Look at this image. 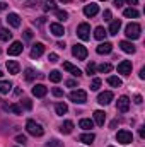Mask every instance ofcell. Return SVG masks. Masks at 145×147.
Listing matches in <instances>:
<instances>
[{"instance_id":"1","label":"cell","mask_w":145,"mask_h":147,"mask_svg":"<svg viewBox=\"0 0 145 147\" xmlns=\"http://www.w3.org/2000/svg\"><path fill=\"white\" fill-rule=\"evenodd\" d=\"M26 130H28V134H31L33 137H41L43 134H44V130H43V127L36 123L34 120H28V123H26Z\"/></svg>"},{"instance_id":"2","label":"cell","mask_w":145,"mask_h":147,"mask_svg":"<svg viewBox=\"0 0 145 147\" xmlns=\"http://www.w3.org/2000/svg\"><path fill=\"white\" fill-rule=\"evenodd\" d=\"M140 33H142V28H140V24H137V22L128 24L126 29H125V34H126V38H130V39H138V38H140Z\"/></svg>"},{"instance_id":"3","label":"cell","mask_w":145,"mask_h":147,"mask_svg":"<svg viewBox=\"0 0 145 147\" xmlns=\"http://www.w3.org/2000/svg\"><path fill=\"white\" fill-rule=\"evenodd\" d=\"M68 98H70V101H73L75 105H84L87 101V92L82 91V89H77V91H72L70 92Z\"/></svg>"},{"instance_id":"4","label":"cell","mask_w":145,"mask_h":147,"mask_svg":"<svg viewBox=\"0 0 145 147\" xmlns=\"http://www.w3.org/2000/svg\"><path fill=\"white\" fill-rule=\"evenodd\" d=\"M116 140H118L119 144L128 146L130 142H133V135H132V132H128V130H119V132L116 134Z\"/></svg>"},{"instance_id":"5","label":"cell","mask_w":145,"mask_h":147,"mask_svg":"<svg viewBox=\"0 0 145 147\" xmlns=\"http://www.w3.org/2000/svg\"><path fill=\"white\" fill-rule=\"evenodd\" d=\"M77 34H79V38H80V39L87 41V39L91 38V26H89L87 22L79 24V28H77Z\"/></svg>"},{"instance_id":"6","label":"cell","mask_w":145,"mask_h":147,"mask_svg":"<svg viewBox=\"0 0 145 147\" xmlns=\"http://www.w3.org/2000/svg\"><path fill=\"white\" fill-rule=\"evenodd\" d=\"M72 55L77 60H85L87 58V48L84 45H75L72 48Z\"/></svg>"},{"instance_id":"7","label":"cell","mask_w":145,"mask_h":147,"mask_svg":"<svg viewBox=\"0 0 145 147\" xmlns=\"http://www.w3.org/2000/svg\"><path fill=\"white\" fill-rule=\"evenodd\" d=\"M22 50H24L22 43H21V41H14V43H12V45L9 46L7 53H9L10 57H15V55H21V53H22Z\"/></svg>"},{"instance_id":"8","label":"cell","mask_w":145,"mask_h":147,"mask_svg":"<svg viewBox=\"0 0 145 147\" xmlns=\"http://www.w3.org/2000/svg\"><path fill=\"white\" fill-rule=\"evenodd\" d=\"M116 108H118V111H121V113H126V111L130 110V99H128L126 96L118 98V101H116Z\"/></svg>"},{"instance_id":"9","label":"cell","mask_w":145,"mask_h":147,"mask_svg":"<svg viewBox=\"0 0 145 147\" xmlns=\"http://www.w3.org/2000/svg\"><path fill=\"white\" fill-rule=\"evenodd\" d=\"M132 69H133V65H132L130 60H123V62L118 65V72L123 74V75H130V74H132Z\"/></svg>"},{"instance_id":"10","label":"cell","mask_w":145,"mask_h":147,"mask_svg":"<svg viewBox=\"0 0 145 147\" xmlns=\"http://www.w3.org/2000/svg\"><path fill=\"white\" fill-rule=\"evenodd\" d=\"M113 101V92L111 91H104V92H101L99 96H97V103L99 105H103V106H106Z\"/></svg>"},{"instance_id":"11","label":"cell","mask_w":145,"mask_h":147,"mask_svg":"<svg viewBox=\"0 0 145 147\" xmlns=\"http://www.w3.org/2000/svg\"><path fill=\"white\" fill-rule=\"evenodd\" d=\"M43 53H44V45L43 43L33 45V48H31V58H39Z\"/></svg>"},{"instance_id":"12","label":"cell","mask_w":145,"mask_h":147,"mask_svg":"<svg viewBox=\"0 0 145 147\" xmlns=\"http://www.w3.org/2000/svg\"><path fill=\"white\" fill-rule=\"evenodd\" d=\"M97 12H99V5H97V3H89V5L84 7V14H85L87 17H94Z\"/></svg>"},{"instance_id":"13","label":"cell","mask_w":145,"mask_h":147,"mask_svg":"<svg viewBox=\"0 0 145 147\" xmlns=\"http://www.w3.org/2000/svg\"><path fill=\"white\" fill-rule=\"evenodd\" d=\"M96 51L99 53V55H108L113 51V45L109 43V41H104V43H101L97 48H96Z\"/></svg>"},{"instance_id":"14","label":"cell","mask_w":145,"mask_h":147,"mask_svg":"<svg viewBox=\"0 0 145 147\" xmlns=\"http://www.w3.org/2000/svg\"><path fill=\"white\" fill-rule=\"evenodd\" d=\"M50 31L53 33V36L60 38L65 34V29H63V26L62 24H58V22H53V24H50Z\"/></svg>"},{"instance_id":"15","label":"cell","mask_w":145,"mask_h":147,"mask_svg":"<svg viewBox=\"0 0 145 147\" xmlns=\"http://www.w3.org/2000/svg\"><path fill=\"white\" fill-rule=\"evenodd\" d=\"M7 22H9L12 28H19V26H21V17H19L15 12H10V14L7 16Z\"/></svg>"},{"instance_id":"16","label":"cell","mask_w":145,"mask_h":147,"mask_svg":"<svg viewBox=\"0 0 145 147\" xmlns=\"http://www.w3.org/2000/svg\"><path fill=\"white\" fill-rule=\"evenodd\" d=\"M46 92H48V89H46L43 84H36V86L33 87V96H36V98H44Z\"/></svg>"},{"instance_id":"17","label":"cell","mask_w":145,"mask_h":147,"mask_svg":"<svg viewBox=\"0 0 145 147\" xmlns=\"http://www.w3.org/2000/svg\"><path fill=\"white\" fill-rule=\"evenodd\" d=\"M7 70H9V74H12V75H17L19 70H21V65L15 60H9L7 62Z\"/></svg>"},{"instance_id":"18","label":"cell","mask_w":145,"mask_h":147,"mask_svg":"<svg viewBox=\"0 0 145 147\" xmlns=\"http://www.w3.org/2000/svg\"><path fill=\"white\" fill-rule=\"evenodd\" d=\"M94 121H96L99 127H103V125H104V121H106V113H104V111H101V110L94 111Z\"/></svg>"},{"instance_id":"19","label":"cell","mask_w":145,"mask_h":147,"mask_svg":"<svg viewBox=\"0 0 145 147\" xmlns=\"http://www.w3.org/2000/svg\"><path fill=\"white\" fill-rule=\"evenodd\" d=\"M94 139H96V135H94L92 132H87V134H82V135L79 137V140H80L82 144H87V146H89V144H92V142H94Z\"/></svg>"},{"instance_id":"20","label":"cell","mask_w":145,"mask_h":147,"mask_svg":"<svg viewBox=\"0 0 145 147\" xmlns=\"http://www.w3.org/2000/svg\"><path fill=\"white\" fill-rule=\"evenodd\" d=\"M72 130H73V121H70V120L63 121V123H62V127H60V132H62V134H65V135L72 134Z\"/></svg>"},{"instance_id":"21","label":"cell","mask_w":145,"mask_h":147,"mask_svg":"<svg viewBox=\"0 0 145 147\" xmlns=\"http://www.w3.org/2000/svg\"><path fill=\"white\" fill-rule=\"evenodd\" d=\"M119 48H121L125 53H135V46H133V43H130V41H121V43H119Z\"/></svg>"},{"instance_id":"22","label":"cell","mask_w":145,"mask_h":147,"mask_svg":"<svg viewBox=\"0 0 145 147\" xmlns=\"http://www.w3.org/2000/svg\"><path fill=\"white\" fill-rule=\"evenodd\" d=\"M63 69H65L67 72H70L72 75H75V77H80V75H82V72H80L77 67H73L72 63H68V62H65V63H63Z\"/></svg>"},{"instance_id":"23","label":"cell","mask_w":145,"mask_h":147,"mask_svg":"<svg viewBox=\"0 0 145 147\" xmlns=\"http://www.w3.org/2000/svg\"><path fill=\"white\" fill-rule=\"evenodd\" d=\"M119 28H121V21H119V19L113 21V22H111V26H109V34L116 36V34H118V31H119Z\"/></svg>"},{"instance_id":"24","label":"cell","mask_w":145,"mask_h":147,"mask_svg":"<svg viewBox=\"0 0 145 147\" xmlns=\"http://www.w3.org/2000/svg\"><path fill=\"white\" fill-rule=\"evenodd\" d=\"M123 16H125V17H128V19H135V17H138L140 14H138V10H137V9H133V7H130V9H125V12H123Z\"/></svg>"},{"instance_id":"25","label":"cell","mask_w":145,"mask_h":147,"mask_svg":"<svg viewBox=\"0 0 145 147\" xmlns=\"http://www.w3.org/2000/svg\"><path fill=\"white\" fill-rule=\"evenodd\" d=\"M79 125H80V128H84V130H91V128L94 127V121L89 120V118H82V120L79 121Z\"/></svg>"},{"instance_id":"26","label":"cell","mask_w":145,"mask_h":147,"mask_svg":"<svg viewBox=\"0 0 145 147\" xmlns=\"http://www.w3.org/2000/svg\"><path fill=\"white\" fill-rule=\"evenodd\" d=\"M106 34H108V31H106L104 28H101V26L94 29V36H96V39H99V41H103V39L106 38Z\"/></svg>"},{"instance_id":"27","label":"cell","mask_w":145,"mask_h":147,"mask_svg":"<svg viewBox=\"0 0 145 147\" xmlns=\"http://www.w3.org/2000/svg\"><path fill=\"white\" fill-rule=\"evenodd\" d=\"M55 111H56V115L63 116V115L68 111V106H67L65 103H56V106H55Z\"/></svg>"},{"instance_id":"28","label":"cell","mask_w":145,"mask_h":147,"mask_svg":"<svg viewBox=\"0 0 145 147\" xmlns=\"http://www.w3.org/2000/svg\"><path fill=\"white\" fill-rule=\"evenodd\" d=\"M10 89H12V84L9 80H0V92L2 94H7Z\"/></svg>"},{"instance_id":"29","label":"cell","mask_w":145,"mask_h":147,"mask_svg":"<svg viewBox=\"0 0 145 147\" xmlns=\"http://www.w3.org/2000/svg\"><path fill=\"white\" fill-rule=\"evenodd\" d=\"M3 108L7 111H10V113H15V115H21V111H22V108L19 105H5Z\"/></svg>"},{"instance_id":"30","label":"cell","mask_w":145,"mask_h":147,"mask_svg":"<svg viewBox=\"0 0 145 147\" xmlns=\"http://www.w3.org/2000/svg\"><path fill=\"white\" fill-rule=\"evenodd\" d=\"M50 80L51 82H60L62 80V74L58 72V70H51L50 72Z\"/></svg>"},{"instance_id":"31","label":"cell","mask_w":145,"mask_h":147,"mask_svg":"<svg viewBox=\"0 0 145 147\" xmlns=\"http://www.w3.org/2000/svg\"><path fill=\"white\" fill-rule=\"evenodd\" d=\"M108 84L113 87H119L121 86V79L119 77H108Z\"/></svg>"},{"instance_id":"32","label":"cell","mask_w":145,"mask_h":147,"mask_svg":"<svg viewBox=\"0 0 145 147\" xmlns=\"http://www.w3.org/2000/svg\"><path fill=\"white\" fill-rule=\"evenodd\" d=\"M46 12L48 10H55L56 9V3H55V0H44V7H43Z\"/></svg>"},{"instance_id":"33","label":"cell","mask_w":145,"mask_h":147,"mask_svg":"<svg viewBox=\"0 0 145 147\" xmlns=\"http://www.w3.org/2000/svg\"><path fill=\"white\" fill-rule=\"evenodd\" d=\"M10 38H12V33L9 29H0V39L2 41H9Z\"/></svg>"},{"instance_id":"34","label":"cell","mask_w":145,"mask_h":147,"mask_svg":"<svg viewBox=\"0 0 145 147\" xmlns=\"http://www.w3.org/2000/svg\"><path fill=\"white\" fill-rule=\"evenodd\" d=\"M24 75H26V80H33L34 77H41V75H39V74H38V72H34L33 69H28V70H26V74H24Z\"/></svg>"},{"instance_id":"35","label":"cell","mask_w":145,"mask_h":147,"mask_svg":"<svg viewBox=\"0 0 145 147\" xmlns=\"http://www.w3.org/2000/svg\"><path fill=\"white\" fill-rule=\"evenodd\" d=\"M113 70V67L109 65V63H101L99 65V72L101 74H108V72H111Z\"/></svg>"},{"instance_id":"36","label":"cell","mask_w":145,"mask_h":147,"mask_svg":"<svg viewBox=\"0 0 145 147\" xmlns=\"http://www.w3.org/2000/svg\"><path fill=\"white\" fill-rule=\"evenodd\" d=\"M101 87V79H92L91 82V91H97Z\"/></svg>"},{"instance_id":"37","label":"cell","mask_w":145,"mask_h":147,"mask_svg":"<svg viewBox=\"0 0 145 147\" xmlns=\"http://www.w3.org/2000/svg\"><path fill=\"white\" fill-rule=\"evenodd\" d=\"M56 17H58L60 21H67V19H68V12H65V10H56Z\"/></svg>"},{"instance_id":"38","label":"cell","mask_w":145,"mask_h":147,"mask_svg":"<svg viewBox=\"0 0 145 147\" xmlns=\"http://www.w3.org/2000/svg\"><path fill=\"white\" fill-rule=\"evenodd\" d=\"M48 147H63V144H62L60 140L53 139V140H50V142H48Z\"/></svg>"},{"instance_id":"39","label":"cell","mask_w":145,"mask_h":147,"mask_svg":"<svg viewBox=\"0 0 145 147\" xmlns=\"http://www.w3.org/2000/svg\"><path fill=\"white\" fill-rule=\"evenodd\" d=\"M87 74H89V75L96 74V63H94V62H91V63L87 65Z\"/></svg>"},{"instance_id":"40","label":"cell","mask_w":145,"mask_h":147,"mask_svg":"<svg viewBox=\"0 0 145 147\" xmlns=\"http://www.w3.org/2000/svg\"><path fill=\"white\" fill-rule=\"evenodd\" d=\"M51 92H53V96H56V98H62V96H63V91H62L60 87H53Z\"/></svg>"},{"instance_id":"41","label":"cell","mask_w":145,"mask_h":147,"mask_svg":"<svg viewBox=\"0 0 145 147\" xmlns=\"http://www.w3.org/2000/svg\"><path fill=\"white\" fill-rule=\"evenodd\" d=\"M22 106H24L26 110H31V108H33V103H31V99H28V98H26V99H22Z\"/></svg>"},{"instance_id":"42","label":"cell","mask_w":145,"mask_h":147,"mask_svg":"<svg viewBox=\"0 0 145 147\" xmlns=\"http://www.w3.org/2000/svg\"><path fill=\"white\" fill-rule=\"evenodd\" d=\"M65 86H67V87H75V86H77V80H73V79H68V80L65 82Z\"/></svg>"},{"instance_id":"43","label":"cell","mask_w":145,"mask_h":147,"mask_svg":"<svg viewBox=\"0 0 145 147\" xmlns=\"http://www.w3.org/2000/svg\"><path fill=\"white\" fill-rule=\"evenodd\" d=\"M48 60L55 63V62H58V55H56V53H50V57H48Z\"/></svg>"},{"instance_id":"44","label":"cell","mask_w":145,"mask_h":147,"mask_svg":"<svg viewBox=\"0 0 145 147\" xmlns=\"http://www.w3.org/2000/svg\"><path fill=\"white\" fill-rule=\"evenodd\" d=\"M103 19H104V21H111V10H104Z\"/></svg>"},{"instance_id":"45","label":"cell","mask_w":145,"mask_h":147,"mask_svg":"<svg viewBox=\"0 0 145 147\" xmlns=\"http://www.w3.org/2000/svg\"><path fill=\"white\" fill-rule=\"evenodd\" d=\"M24 38H26V39H31V38H33V31H31V29H26V31H24Z\"/></svg>"},{"instance_id":"46","label":"cell","mask_w":145,"mask_h":147,"mask_svg":"<svg viewBox=\"0 0 145 147\" xmlns=\"http://www.w3.org/2000/svg\"><path fill=\"white\" fill-rule=\"evenodd\" d=\"M133 101H135V105H142V101H144V99H142V96H140V94H137V96L133 98Z\"/></svg>"},{"instance_id":"47","label":"cell","mask_w":145,"mask_h":147,"mask_svg":"<svg viewBox=\"0 0 145 147\" xmlns=\"http://www.w3.org/2000/svg\"><path fill=\"white\" fill-rule=\"evenodd\" d=\"M15 142L24 144V142H26V137H24V135H17V137H15Z\"/></svg>"},{"instance_id":"48","label":"cell","mask_w":145,"mask_h":147,"mask_svg":"<svg viewBox=\"0 0 145 147\" xmlns=\"http://www.w3.org/2000/svg\"><path fill=\"white\" fill-rule=\"evenodd\" d=\"M138 135H140L142 139H145V127H140V128H138Z\"/></svg>"},{"instance_id":"49","label":"cell","mask_w":145,"mask_h":147,"mask_svg":"<svg viewBox=\"0 0 145 147\" xmlns=\"http://www.w3.org/2000/svg\"><path fill=\"white\" fill-rule=\"evenodd\" d=\"M123 2H126L128 5H137L138 3V0H123Z\"/></svg>"},{"instance_id":"50","label":"cell","mask_w":145,"mask_h":147,"mask_svg":"<svg viewBox=\"0 0 145 147\" xmlns=\"http://www.w3.org/2000/svg\"><path fill=\"white\" fill-rule=\"evenodd\" d=\"M39 2H41V0H29V5H31V7H36Z\"/></svg>"},{"instance_id":"51","label":"cell","mask_w":145,"mask_h":147,"mask_svg":"<svg viewBox=\"0 0 145 147\" xmlns=\"http://www.w3.org/2000/svg\"><path fill=\"white\" fill-rule=\"evenodd\" d=\"M43 22H44V17H39L38 21H34V24H38V26H41Z\"/></svg>"},{"instance_id":"52","label":"cell","mask_w":145,"mask_h":147,"mask_svg":"<svg viewBox=\"0 0 145 147\" xmlns=\"http://www.w3.org/2000/svg\"><path fill=\"white\" fill-rule=\"evenodd\" d=\"M140 79H142V80L145 79V67H142V70H140Z\"/></svg>"},{"instance_id":"53","label":"cell","mask_w":145,"mask_h":147,"mask_svg":"<svg viewBox=\"0 0 145 147\" xmlns=\"http://www.w3.org/2000/svg\"><path fill=\"white\" fill-rule=\"evenodd\" d=\"M114 5H116V7H121V5H123V0H114Z\"/></svg>"},{"instance_id":"54","label":"cell","mask_w":145,"mask_h":147,"mask_svg":"<svg viewBox=\"0 0 145 147\" xmlns=\"http://www.w3.org/2000/svg\"><path fill=\"white\" fill-rule=\"evenodd\" d=\"M5 7H7V3H2V2H0V10H3Z\"/></svg>"},{"instance_id":"55","label":"cell","mask_w":145,"mask_h":147,"mask_svg":"<svg viewBox=\"0 0 145 147\" xmlns=\"http://www.w3.org/2000/svg\"><path fill=\"white\" fill-rule=\"evenodd\" d=\"M62 2H65V3H68V2H72V0H62Z\"/></svg>"},{"instance_id":"56","label":"cell","mask_w":145,"mask_h":147,"mask_svg":"<svg viewBox=\"0 0 145 147\" xmlns=\"http://www.w3.org/2000/svg\"><path fill=\"white\" fill-rule=\"evenodd\" d=\"M2 75H3V74H2V69H0V77H2Z\"/></svg>"},{"instance_id":"57","label":"cell","mask_w":145,"mask_h":147,"mask_svg":"<svg viewBox=\"0 0 145 147\" xmlns=\"http://www.w3.org/2000/svg\"><path fill=\"white\" fill-rule=\"evenodd\" d=\"M109 147H113V146H109Z\"/></svg>"},{"instance_id":"58","label":"cell","mask_w":145,"mask_h":147,"mask_svg":"<svg viewBox=\"0 0 145 147\" xmlns=\"http://www.w3.org/2000/svg\"><path fill=\"white\" fill-rule=\"evenodd\" d=\"M103 2H104V0H103Z\"/></svg>"}]
</instances>
